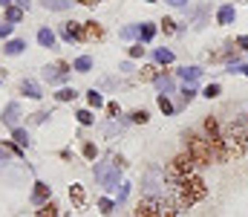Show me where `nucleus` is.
Masks as SVG:
<instances>
[{
    "mask_svg": "<svg viewBox=\"0 0 248 217\" xmlns=\"http://www.w3.org/2000/svg\"><path fill=\"white\" fill-rule=\"evenodd\" d=\"M170 188H173V194H176V206H179V209H190L193 203H199V200L208 194L205 180L196 177V174L185 177L182 183H176V185H170Z\"/></svg>",
    "mask_w": 248,
    "mask_h": 217,
    "instance_id": "f257e3e1",
    "label": "nucleus"
},
{
    "mask_svg": "<svg viewBox=\"0 0 248 217\" xmlns=\"http://www.w3.org/2000/svg\"><path fill=\"white\" fill-rule=\"evenodd\" d=\"M222 142H225V153L228 156H243L248 145V131L243 119H234L225 131H222Z\"/></svg>",
    "mask_w": 248,
    "mask_h": 217,
    "instance_id": "f03ea898",
    "label": "nucleus"
},
{
    "mask_svg": "<svg viewBox=\"0 0 248 217\" xmlns=\"http://www.w3.org/2000/svg\"><path fill=\"white\" fill-rule=\"evenodd\" d=\"M193 165H196V159L190 156V153H179V156H173L170 159V165H168V171H165V180L170 183V185H176V183H182L185 177L193 174Z\"/></svg>",
    "mask_w": 248,
    "mask_h": 217,
    "instance_id": "7ed1b4c3",
    "label": "nucleus"
},
{
    "mask_svg": "<svg viewBox=\"0 0 248 217\" xmlns=\"http://www.w3.org/2000/svg\"><path fill=\"white\" fill-rule=\"evenodd\" d=\"M185 145H187V153L196 159V165H211V162H214L211 145H208V139H202L199 134L187 131V134H185Z\"/></svg>",
    "mask_w": 248,
    "mask_h": 217,
    "instance_id": "20e7f679",
    "label": "nucleus"
},
{
    "mask_svg": "<svg viewBox=\"0 0 248 217\" xmlns=\"http://www.w3.org/2000/svg\"><path fill=\"white\" fill-rule=\"evenodd\" d=\"M205 134H208V145H211V153H214V162H225L228 153H225V142H222V131H219V122L214 116L205 119Z\"/></svg>",
    "mask_w": 248,
    "mask_h": 217,
    "instance_id": "39448f33",
    "label": "nucleus"
},
{
    "mask_svg": "<svg viewBox=\"0 0 248 217\" xmlns=\"http://www.w3.org/2000/svg\"><path fill=\"white\" fill-rule=\"evenodd\" d=\"M119 171H122V168H116V165H110V162H98L93 174H95V183H98L101 188L113 191V188H119V185H122V180H119Z\"/></svg>",
    "mask_w": 248,
    "mask_h": 217,
    "instance_id": "423d86ee",
    "label": "nucleus"
},
{
    "mask_svg": "<svg viewBox=\"0 0 248 217\" xmlns=\"http://www.w3.org/2000/svg\"><path fill=\"white\" fill-rule=\"evenodd\" d=\"M159 206H162V197H141L136 203V217H159Z\"/></svg>",
    "mask_w": 248,
    "mask_h": 217,
    "instance_id": "0eeeda50",
    "label": "nucleus"
},
{
    "mask_svg": "<svg viewBox=\"0 0 248 217\" xmlns=\"http://www.w3.org/2000/svg\"><path fill=\"white\" fill-rule=\"evenodd\" d=\"M69 64L66 61H58V64H52V67H44V81H49V84H55V81H66V75H69Z\"/></svg>",
    "mask_w": 248,
    "mask_h": 217,
    "instance_id": "6e6552de",
    "label": "nucleus"
},
{
    "mask_svg": "<svg viewBox=\"0 0 248 217\" xmlns=\"http://www.w3.org/2000/svg\"><path fill=\"white\" fill-rule=\"evenodd\" d=\"M101 38H104L101 23H95V20H84L81 23V41H101Z\"/></svg>",
    "mask_w": 248,
    "mask_h": 217,
    "instance_id": "1a4fd4ad",
    "label": "nucleus"
},
{
    "mask_svg": "<svg viewBox=\"0 0 248 217\" xmlns=\"http://www.w3.org/2000/svg\"><path fill=\"white\" fill-rule=\"evenodd\" d=\"M49 197H52V185L44 183V180H38L35 188H32V203L35 206H44V203H49Z\"/></svg>",
    "mask_w": 248,
    "mask_h": 217,
    "instance_id": "9d476101",
    "label": "nucleus"
},
{
    "mask_svg": "<svg viewBox=\"0 0 248 217\" xmlns=\"http://www.w3.org/2000/svg\"><path fill=\"white\" fill-rule=\"evenodd\" d=\"M17 122H20V104L17 101H9L3 107V125L6 128H17Z\"/></svg>",
    "mask_w": 248,
    "mask_h": 217,
    "instance_id": "9b49d317",
    "label": "nucleus"
},
{
    "mask_svg": "<svg viewBox=\"0 0 248 217\" xmlns=\"http://www.w3.org/2000/svg\"><path fill=\"white\" fill-rule=\"evenodd\" d=\"M61 38L66 41V44L81 41V23H75V20H63L61 23Z\"/></svg>",
    "mask_w": 248,
    "mask_h": 217,
    "instance_id": "f8f14e48",
    "label": "nucleus"
},
{
    "mask_svg": "<svg viewBox=\"0 0 248 217\" xmlns=\"http://www.w3.org/2000/svg\"><path fill=\"white\" fill-rule=\"evenodd\" d=\"M20 93H23L26 99H41V96H44V90H41V84H38L35 78H23V84H20Z\"/></svg>",
    "mask_w": 248,
    "mask_h": 217,
    "instance_id": "ddd939ff",
    "label": "nucleus"
},
{
    "mask_svg": "<svg viewBox=\"0 0 248 217\" xmlns=\"http://www.w3.org/2000/svg\"><path fill=\"white\" fill-rule=\"evenodd\" d=\"M69 200H72V206H75V209H84V203H87V194H84V185H78V183H72V185H69Z\"/></svg>",
    "mask_w": 248,
    "mask_h": 217,
    "instance_id": "4468645a",
    "label": "nucleus"
},
{
    "mask_svg": "<svg viewBox=\"0 0 248 217\" xmlns=\"http://www.w3.org/2000/svg\"><path fill=\"white\" fill-rule=\"evenodd\" d=\"M44 3V9H49V12H66V9H72L78 0H41Z\"/></svg>",
    "mask_w": 248,
    "mask_h": 217,
    "instance_id": "2eb2a0df",
    "label": "nucleus"
},
{
    "mask_svg": "<svg viewBox=\"0 0 248 217\" xmlns=\"http://www.w3.org/2000/svg\"><path fill=\"white\" fill-rule=\"evenodd\" d=\"M26 50V41H20V38H9L6 44H3V52L6 55H20Z\"/></svg>",
    "mask_w": 248,
    "mask_h": 217,
    "instance_id": "dca6fc26",
    "label": "nucleus"
},
{
    "mask_svg": "<svg viewBox=\"0 0 248 217\" xmlns=\"http://www.w3.org/2000/svg\"><path fill=\"white\" fill-rule=\"evenodd\" d=\"M234 17H237V12H234V6H231V3L219 6V12H217V20H219V23H225V26H228V23H234Z\"/></svg>",
    "mask_w": 248,
    "mask_h": 217,
    "instance_id": "f3484780",
    "label": "nucleus"
},
{
    "mask_svg": "<svg viewBox=\"0 0 248 217\" xmlns=\"http://www.w3.org/2000/svg\"><path fill=\"white\" fill-rule=\"evenodd\" d=\"M179 78H182L185 84H196V81L202 78V70H199V67H182V70H179Z\"/></svg>",
    "mask_w": 248,
    "mask_h": 217,
    "instance_id": "a211bd4d",
    "label": "nucleus"
},
{
    "mask_svg": "<svg viewBox=\"0 0 248 217\" xmlns=\"http://www.w3.org/2000/svg\"><path fill=\"white\" fill-rule=\"evenodd\" d=\"M38 44H41V47H46V50H52V47H55V32H52V29H46V26H44V29H38Z\"/></svg>",
    "mask_w": 248,
    "mask_h": 217,
    "instance_id": "6ab92c4d",
    "label": "nucleus"
},
{
    "mask_svg": "<svg viewBox=\"0 0 248 217\" xmlns=\"http://www.w3.org/2000/svg\"><path fill=\"white\" fill-rule=\"evenodd\" d=\"M6 20L9 23H17V20H23V6H6Z\"/></svg>",
    "mask_w": 248,
    "mask_h": 217,
    "instance_id": "aec40b11",
    "label": "nucleus"
},
{
    "mask_svg": "<svg viewBox=\"0 0 248 217\" xmlns=\"http://www.w3.org/2000/svg\"><path fill=\"white\" fill-rule=\"evenodd\" d=\"M153 35H156V26H153V23H139V38H141L144 44H150Z\"/></svg>",
    "mask_w": 248,
    "mask_h": 217,
    "instance_id": "412c9836",
    "label": "nucleus"
},
{
    "mask_svg": "<svg viewBox=\"0 0 248 217\" xmlns=\"http://www.w3.org/2000/svg\"><path fill=\"white\" fill-rule=\"evenodd\" d=\"M156 87H159V93H165V96H168V93H173V78L162 72V75L156 78Z\"/></svg>",
    "mask_w": 248,
    "mask_h": 217,
    "instance_id": "4be33fe9",
    "label": "nucleus"
},
{
    "mask_svg": "<svg viewBox=\"0 0 248 217\" xmlns=\"http://www.w3.org/2000/svg\"><path fill=\"white\" fill-rule=\"evenodd\" d=\"M72 70H75V72H90V70H93V58H90V55H81V58H75Z\"/></svg>",
    "mask_w": 248,
    "mask_h": 217,
    "instance_id": "5701e85b",
    "label": "nucleus"
},
{
    "mask_svg": "<svg viewBox=\"0 0 248 217\" xmlns=\"http://www.w3.org/2000/svg\"><path fill=\"white\" fill-rule=\"evenodd\" d=\"M12 139L20 145V148H26V145H29V134H26L23 128H12Z\"/></svg>",
    "mask_w": 248,
    "mask_h": 217,
    "instance_id": "b1692460",
    "label": "nucleus"
},
{
    "mask_svg": "<svg viewBox=\"0 0 248 217\" xmlns=\"http://www.w3.org/2000/svg\"><path fill=\"white\" fill-rule=\"evenodd\" d=\"M139 75H141V81H156V78L162 75V70H159V67H141Z\"/></svg>",
    "mask_w": 248,
    "mask_h": 217,
    "instance_id": "393cba45",
    "label": "nucleus"
},
{
    "mask_svg": "<svg viewBox=\"0 0 248 217\" xmlns=\"http://www.w3.org/2000/svg\"><path fill=\"white\" fill-rule=\"evenodd\" d=\"M38 217H58V206L49 200V203H44L41 209H38Z\"/></svg>",
    "mask_w": 248,
    "mask_h": 217,
    "instance_id": "a878e982",
    "label": "nucleus"
},
{
    "mask_svg": "<svg viewBox=\"0 0 248 217\" xmlns=\"http://www.w3.org/2000/svg\"><path fill=\"white\" fill-rule=\"evenodd\" d=\"M153 55H156V61H159V64H170V61H173V52H170V50H165V47H159Z\"/></svg>",
    "mask_w": 248,
    "mask_h": 217,
    "instance_id": "bb28decb",
    "label": "nucleus"
},
{
    "mask_svg": "<svg viewBox=\"0 0 248 217\" xmlns=\"http://www.w3.org/2000/svg\"><path fill=\"white\" fill-rule=\"evenodd\" d=\"M87 104H90V107H101V104H104V99H101V93H98L95 87L87 93Z\"/></svg>",
    "mask_w": 248,
    "mask_h": 217,
    "instance_id": "cd10ccee",
    "label": "nucleus"
},
{
    "mask_svg": "<svg viewBox=\"0 0 248 217\" xmlns=\"http://www.w3.org/2000/svg\"><path fill=\"white\" fill-rule=\"evenodd\" d=\"M156 101H159V110H162L165 116H170V113H173V104H170V99H168L165 93H159V99H156Z\"/></svg>",
    "mask_w": 248,
    "mask_h": 217,
    "instance_id": "c85d7f7f",
    "label": "nucleus"
},
{
    "mask_svg": "<svg viewBox=\"0 0 248 217\" xmlns=\"http://www.w3.org/2000/svg\"><path fill=\"white\" fill-rule=\"evenodd\" d=\"M113 209H116V200H110V197H101L98 200V212L101 215H113Z\"/></svg>",
    "mask_w": 248,
    "mask_h": 217,
    "instance_id": "c756f323",
    "label": "nucleus"
},
{
    "mask_svg": "<svg viewBox=\"0 0 248 217\" xmlns=\"http://www.w3.org/2000/svg\"><path fill=\"white\" fill-rule=\"evenodd\" d=\"M75 96H78V93H75V90H72V87H61V90H58V93H55V99H58V101H72V99H75Z\"/></svg>",
    "mask_w": 248,
    "mask_h": 217,
    "instance_id": "7c9ffc66",
    "label": "nucleus"
},
{
    "mask_svg": "<svg viewBox=\"0 0 248 217\" xmlns=\"http://www.w3.org/2000/svg\"><path fill=\"white\" fill-rule=\"evenodd\" d=\"M147 119H150L147 110H136V113H130V122H136V125H147Z\"/></svg>",
    "mask_w": 248,
    "mask_h": 217,
    "instance_id": "2f4dec72",
    "label": "nucleus"
},
{
    "mask_svg": "<svg viewBox=\"0 0 248 217\" xmlns=\"http://www.w3.org/2000/svg\"><path fill=\"white\" fill-rule=\"evenodd\" d=\"M159 217H176V206H170L168 200H162V206H159Z\"/></svg>",
    "mask_w": 248,
    "mask_h": 217,
    "instance_id": "473e14b6",
    "label": "nucleus"
},
{
    "mask_svg": "<svg viewBox=\"0 0 248 217\" xmlns=\"http://www.w3.org/2000/svg\"><path fill=\"white\" fill-rule=\"evenodd\" d=\"M75 119H78L81 125H93V122H95V116H93L90 110H78V113H75Z\"/></svg>",
    "mask_w": 248,
    "mask_h": 217,
    "instance_id": "72a5a7b5",
    "label": "nucleus"
},
{
    "mask_svg": "<svg viewBox=\"0 0 248 217\" xmlns=\"http://www.w3.org/2000/svg\"><path fill=\"white\" fill-rule=\"evenodd\" d=\"M119 35H122L124 41H133V38H139V26H124Z\"/></svg>",
    "mask_w": 248,
    "mask_h": 217,
    "instance_id": "f704fd0d",
    "label": "nucleus"
},
{
    "mask_svg": "<svg viewBox=\"0 0 248 217\" xmlns=\"http://www.w3.org/2000/svg\"><path fill=\"white\" fill-rule=\"evenodd\" d=\"M219 93H222V90H219V84H208V87L202 90V96H205V99H217Z\"/></svg>",
    "mask_w": 248,
    "mask_h": 217,
    "instance_id": "c9c22d12",
    "label": "nucleus"
},
{
    "mask_svg": "<svg viewBox=\"0 0 248 217\" xmlns=\"http://www.w3.org/2000/svg\"><path fill=\"white\" fill-rule=\"evenodd\" d=\"M162 29H165V35H173V32L179 29V26H176V20H170V17H165V20H162Z\"/></svg>",
    "mask_w": 248,
    "mask_h": 217,
    "instance_id": "e433bc0d",
    "label": "nucleus"
},
{
    "mask_svg": "<svg viewBox=\"0 0 248 217\" xmlns=\"http://www.w3.org/2000/svg\"><path fill=\"white\" fill-rule=\"evenodd\" d=\"M46 119H49V113H46V110H38V113H32V119H29V122H32V125H44Z\"/></svg>",
    "mask_w": 248,
    "mask_h": 217,
    "instance_id": "4c0bfd02",
    "label": "nucleus"
},
{
    "mask_svg": "<svg viewBox=\"0 0 248 217\" xmlns=\"http://www.w3.org/2000/svg\"><path fill=\"white\" fill-rule=\"evenodd\" d=\"M84 156H87V159H95V156H98V150H95L93 142H84Z\"/></svg>",
    "mask_w": 248,
    "mask_h": 217,
    "instance_id": "58836bf2",
    "label": "nucleus"
},
{
    "mask_svg": "<svg viewBox=\"0 0 248 217\" xmlns=\"http://www.w3.org/2000/svg\"><path fill=\"white\" fill-rule=\"evenodd\" d=\"M12 26H15V23H9V20H0V38H9V35H12Z\"/></svg>",
    "mask_w": 248,
    "mask_h": 217,
    "instance_id": "ea45409f",
    "label": "nucleus"
},
{
    "mask_svg": "<svg viewBox=\"0 0 248 217\" xmlns=\"http://www.w3.org/2000/svg\"><path fill=\"white\" fill-rule=\"evenodd\" d=\"M193 96H196V90H193V84H185V90H182V101H190V99H193Z\"/></svg>",
    "mask_w": 248,
    "mask_h": 217,
    "instance_id": "a19ab883",
    "label": "nucleus"
},
{
    "mask_svg": "<svg viewBox=\"0 0 248 217\" xmlns=\"http://www.w3.org/2000/svg\"><path fill=\"white\" fill-rule=\"evenodd\" d=\"M127 194H130V183H122V185H119V203L127 200Z\"/></svg>",
    "mask_w": 248,
    "mask_h": 217,
    "instance_id": "79ce46f5",
    "label": "nucleus"
},
{
    "mask_svg": "<svg viewBox=\"0 0 248 217\" xmlns=\"http://www.w3.org/2000/svg\"><path fill=\"white\" fill-rule=\"evenodd\" d=\"M141 55H144V47H141V44L130 47V58H141Z\"/></svg>",
    "mask_w": 248,
    "mask_h": 217,
    "instance_id": "37998d69",
    "label": "nucleus"
},
{
    "mask_svg": "<svg viewBox=\"0 0 248 217\" xmlns=\"http://www.w3.org/2000/svg\"><path fill=\"white\" fill-rule=\"evenodd\" d=\"M107 113H110V116H119V104H116V101H110V104H107Z\"/></svg>",
    "mask_w": 248,
    "mask_h": 217,
    "instance_id": "c03bdc74",
    "label": "nucleus"
},
{
    "mask_svg": "<svg viewBox=\"0 0 248 217\" xmlns=\"http://www.w3.org/2000/svg\"><path fill=\"white\" fill-rule=\"evenodd\" d=\"M237 47H243L248 52V35H240V38H237Z\"/></svg>",
    "mask_w": 248,
    "mask_h": 217,
    "instance_id": "a18cd8bd",
    "label": "nucleus"
},
{
    "mask_svg": "<svg viewBox=\"0 0 248 217\" xmlns=\"http://www.w3.org/2000/svg\"><path fill=\"white\" fill-rule=\"evenodd\" d=\"M113 165H116V168H124L127 162H124V156H119V153H116V156H113Z\"/></svg>",
    "mask_w": 248,
    "mask_h": 217,
    "instance_id": "49530a36",
    "label": "nucleus"
},
{
    "mask_svg": "<svg viewBox=\"0 0 248 217\" xmlns=\"http://www.w3.org/2000/svg\"><path fill=\"white\" fill-rule=\"evenodd\" d=\"M78 3H81V6H90V9H93V6H95L98 0H78Z\"/></svg>",
    "mask_w": 248,
    "mask_h": 217,
    "instance_id": "de8ad7c7",
    "label": "nucleus"
},
{
    "mask_svg": "<svg viewBox=\"0 0 248 217\" xmlns=\"http://www.w3.org/2000/svg\"><path fill=\"white\" fill-rule=\"evenodd\" d=\"M168 3H170V6H185L187 0H168Z\"/></svg>",
    "mask_w": 248,
    "mask_h": 217,
    "instance_id": "09e8293b",
    "label": "nucleus"
},
{
    "mask_svg": "<svg viewBox=\"0 0 248 217\" xmlns=\"http://www.w3.org/2000/svg\"><path fill=\"white\" fill-rule=\"evenodd\" d=\"M0 6H3V9H6V6H12V0H0Z\"/></svg>",
    "mask_w": 248,
    "mask_h": 217,
    "instance_id": "8fccbe9b",
    "label": "nucleus"
},
{
    "mask_svg": "<svg viewBox=\"0 0 248 217\" xmlns=\"http://www.w3.org/2000/svg\"><path fill=\"white\" fill-rule=\"evenodd\" d=\"M240 72H243V75H248V64H246V67H240Z\"/></svg>",
    "mask_w": 248,
    "mask_h": 217,
    "instance_id": "3c124183",
    "label": "nucleus"
},
{
    "mask_svg": "<svg viewBox=\"0 0 248 217\" xmlns=\"http://www.w3.org/2000/svg\"><path fill=\"white\" fill-rule=\"evenodd\" d=\"M17 6H26V0H17Z\"/></svg>",
    "mask_w": 248,
    "mask_h": 217,
    "instance_id": "603ef678",
    "label": "nucleus"
},
{
    "mask_svg": "<svg viewBox=\"0 0 248 217\" xmlns=\"http://www.w3.org/2000/svg\"><path fill=\"white\" fill-rule=\"evenodd\" d=\"M144 3H156V0H144Z\"/></svg>",
    "mask_w": 248,
    "mask_h": 217,
    "instance_id": "864d4df0",
    "label": "nucleus"
},
{
    "mask_svg": "<svg viewBox=\"0 0 248 217\" xmlns=\"http://www.w3.org/2000/svg\"><path fill=\"white\" fill-rule=\"evenodd\" d=\"M0 156H3V148H0Z\"/></svg>",
    "mask_w": 248,
    "mask_h": 217,
    "instance_id": "5fc2aeb1",
    "label": "nucleus"
},
{
    "mask_svg": "<svg viewBox=\"0 0 248 217\" xmlns=\"http://www.w3.org/2000/svg\"><path fill=\"white\" fill-rule=\"evenodd\" d=\"M0 81H3V78H0Z\"/></svg>",
    "mask_w": 248,
    "mask_h": 217,
    "instance_id": "6e6d98bb",
    "label": "nucleus"
}]
</instances>
